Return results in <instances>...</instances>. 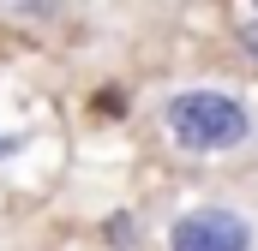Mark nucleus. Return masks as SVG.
I'll return each instance as SVG.
<instances>
[{
	"instance_id": "nucleus-1",
	"label": "nucleus",
	"mask_w": 258,
	"mask_h": 251,
	"mask_svg": "<svg viewBox=\"0 0 258 251\" xmlns=\"http://www.w3.org/2000/svg\"><path fill=\"white\" fill-rule=\"evenodd\" d=\"M162 126L180 150L216 156V150H240L252 138V108L228 90H180L162 102Z\"/></svg>"
},
{
	"instance_id": "nucleus-2",
	"label": "nucleus",
	"mask_w": 258,
	"mask_h": 251,
	"mask_svg": "<svg viewBox=\"0 0 258 251\" xmlns=\"http://www.w3.org/2000/svg\"><path fill=\"white\" fill-rule=\"evenodd\" d=\"M252 221L234 209H186L168 221V251H252Z\"/></svg>"
},
{
	"instance_id": "nucleus-3",
	"label": "nucleus",
	"mask_w": 258,
	"mask_h": 251,
	"mask_svg": "<svg viewBox=\"0 0 258 251\" xmlns=\"http://www.w3.org/2000/svg\"><path fill=\"white\" fill-rule=\"evenodd\" d=\"M108 245H132V215H108Z\"/></svg>"
},
{
	"instance_id": "nucleus-4",
	"label": "nucleus",
	"mask_w": 258,
	"mask_h": 251,
	"mask_svg": "<svg viewBox=\"0 0 258 251\" xmlns=\"http://www.w3.org/2000/svg\"><path fill=\"white\" fill-rule=\"evenodd\" d=\"M240 42H246V54H252V66H258V12H252V24L240 30Z\"/></svg>"
},
{
	"instance_id": "nucleus-5",
	"label": "nucleus",
	"mask_w": 258,
	"mask_h": 251,
	"mask_svg": "<svg viewBox=\"0 0 258 251\" xmlns=\"http://www.w3.org/2000/svg\"><path fill=\"white\" fill-rule=\"evenodd\" d=\"M12 150H24V132H0V156H12Z\"/></svg>"
}]
</instances>
